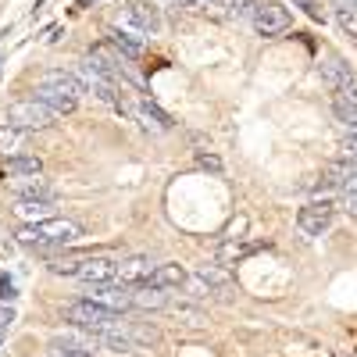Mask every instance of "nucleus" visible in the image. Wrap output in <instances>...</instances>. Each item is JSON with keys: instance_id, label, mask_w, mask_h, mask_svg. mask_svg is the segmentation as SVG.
I'll return each instance as SVG.
<instances>
[{"instance_id": "obj_26", "label": "nucleus", "mask_w": 357, "mask_h": 357, "mask_svg": "<svg viewBox=\"0 0 357 357\" xmlns=\"http://www.w3.org/2000/svg\"><path fill=\"white\" fill-rule=\"evenodd\" d=\"M293 4H301V8H304V11L314 18V22H321V18H325V15H321V8L314 4V0H293Z\"/></svg>"}, {"instance_id": "obj_18", "label": "nucleus", "mask_w": 357, "mask_h": 357, "mask_svg": "<svg viewBox=\"0 0 357 357\" xmlns=\"http://www.w3.org/2000/svg\"><path fill=\"white\" fill-rule=\"evenodd\" d=\"M0 172H4V178L40 175V172H43V161H40L36 154H18V158H4V165H0Z\"/></svg>"}, {"instance_id": "obj_10", "label": "nucleus", "mask_w": 357, "mask_h": 357, "mask_svg": "<svg viewBox=\"0 0 357 357\" xmlns=\"http://www.w3.org/2000/svg\"><path fill=\"white\" fill-rule=\"evenodd\" d=\"M11 193H15V200H54V186L47 183L43 175L11 178Z\"/></svg>"}, {"instance_id": "obj_9", "label": "nucleus", "mask_w": 357, "mask_h": 357, "mask_svg": "<svg viewBox=\"0 0 357 357\" xmlns=\"http://www.w3.org/2000/svg\"><path fill=\"white\" fill-rule=\"evenodd\" d=\"M33 97H36L40 104H47L57 118H65V114H72V111L79 107V97H75V93H68V89H57V86H43V82H36Z\"/></svg>"}, {"instance_id": "obj_17", "label": "nucleus", "mask_w": 357, "mask_h": 357, "mask_svg": "<svg viewBox=\"0 0 357 357\" xmlns=\"http://www.w3.org/2000/svg\"><path fill=\"white\" fill-rule=\"evenodd\" d=\"M333 107H336V118H340V122H347V126L357 122V82L336 89V93H333Z\"/></svg>"}, {"instance_id": "obj_12", "label": "nucleus", "mask_w": 357, "mask_h": 357, "mask_svg": "<svg viewBox=\"0 0 357 357\" xmlns=\"http://www.w3.org/2000/svg\"><path fill=\"white\" fill-rule=\"evenodd\" d=\"M321 79L329 82V89L336 93V89H343V86H350V82H357V72L343 61V57H336V54H329L321 61Z\"/></svg>"}, {"instance_id": "obj_15", "label": "nucleus", "mask_w": 357, "mask_h": 357, "mask_svg": "<svg viewBox=\"0 0 357 357\" xmlns=\"http://www.w3.org/2000/svg\"><path fill=\"white\" fill-rule=\"evenodd\" d=\"M172 301H168V289H158V286H132V307L136 311H165Z\"/></svg>"}, {"instance_id": "obj_2", "label": "nucleus", "mask_w": 357, "mask_h": 357, "mask_svg": "<svg viewBox=\"0 0 357 357\" xmlns=\"http://www.w3.org/2000/svg\"><path fill=\"white\" fill-rule=\"evenodd\" d=\"M54 275H72L79 282H114L118 279V257L111 254H86V257H61L50 264Z\"/></svg>"}, {"instance_id": "obj_13", "label": "nucleus", "mask_w": 357, "mask_h": 357, "mask_svg": "<svg viewBox=\"0 0 357 357\" xmlns=\"http://www.w3.org/2000/svg\"><path fill=\"white\" fill-rule=\"evenodd\" d=\"M186 268L183 264H175V261H165V264H154V272H151V279H146L143 286H158V289H178L186 282Z\"/></svg>"}, {"instance_id": "obj_19", "label": "nucleus", "mask_w": 357, "mask_h": 357, "mask_svg": "<svg viewBox=\"0 0 357 357\" xmlns=\"http://www.w3.org/2000/svg\"><path fill=\"white\" fill-rule=\"evenodd\" d=\"M111 47L126 57V61H139L143 57V40L139 36H129L126 29H111Z\"/></svg>"}, {"instance_id": "obj_5", "label": "nucleus", "mask_w": 357, "mask_h": 357, "mask_svg": "<svg viewBox=\"0 0 357 357\" xmlns=\"http://www.w3.org/2000/svg\"><path fill=\"white\" fill-rule=\"evenodd\" d=\"M118 29L136 33L139 40L158 36L161 33V11H158V4H151V0H129L126 15H122V25H118Z\"/></svg>"}, {"instance_id": "obj_25", "label": "nucleus", "mask_w": 357, "mask_h": 357, "mask_svg": "<svg viewBox=\"0 0 357 357\" xmlns=\"http://www.w3.org/2000/svg\"><path fill=\"white\" fill-rule=\"evenodd\" d=\"M343 211H347L350 218H357V190H347V193H343Z\"/></svg>"}, {"instance_id": "obj_7", "label": "nucleus", "mask_w": 357, "mask_h": 357, "mask_svg": "<svg viewBox=\"0 0 357 357\" xmlns=\"http://www.w3.org/2000/svg\"><path fill=\"white\" fill-rule=\"evenodd\" d=\"M86 301H93L100 307H111L118 314H126L132 307V289L122 282H89L86 286Z\"/></svg>"}, {"instance_id": "obj_23", "label": "nucleus", "mask_w": 357, "mask_h": 357, "mask_svg": "<svg viewBox=\"0 0 357 357\" xmlns=\"http://www.w3.org/2000/svg\"><path fill=\"white\" fill-rule=\"evenodd\" d=\"M336 18H340V25H343V33H350V36L357 40V11H340Z\"/></svg>"}, {"instance_id": "obj_20", "label": "nucleus", "mask_w": 357, "mask_h": 357, "mask_svg": "<svg viewBox=\"0 0 357 357\" xmlns=\"http://www.w3.org/2000/svg\"><path fill=\"white\" fill-rule=\"evenodd\" d=\"M257 247H261V243H240V240H229V243H222V250H218V264H236V261L250 257Z\"/></svg>"}, {"instance_id": "obj_22", "label": "nucleus", "mask_w": 357, "mask_h": 357, "mask_svg": "<svg viewBox=\"0 0 357 357\" xmlns=\"http://www.w3.org/2000/svg\"><path fill=\"white\" fill-rule=\"evenodd\" d=\"M197 165H200L204 172H215V175L222 172V158H218V154H197Z\"/></svg>"}, {"instance_id": "obj_4", "label": "nucleus", "mask_w": 357, "mask_h": 357, "mask_svg": "<svg viewBox=\"0 0 357 357\" xmlns=\"http://www.w3.org/2000/svg\"><path fill=\"white\" fill-rule=\"evenodd\" d=\"M183 289L193 296V301H207V296H225V293L232 289V282H229V275H225V268L204 264V268H197V272L186 275Z\"/></svg>"}, {"instance_id": "obj_8", "label": "nucleus", "mask_w": 357, "mask_h": 357, "mask_svg": "<svg viewBox=\"0 0 357 357\" xmlns=\"http://www.w3.org/2000/svg\"><path fill=\"white\" fill-rule=\"evenodd\" d=\"M333 218H336V204L321 197V200H311V204L301 207V215H296V225H301L304 236H321L325 229L333 225Z\"/></svg>"}, {"instance_id": "obj_1", "label": "nucleus", "mask_w": 357, "mask_h": 357, "mask_svg": "<svg viewBox=\"0 0 357 357\" xmlns=\"http://www.w3.org/2000/svg\"><path fill=\"white\" fill-rule=\"evenodd\" d=\"M86 236V229L75 222V218H47V222H36V225H22L15 232V240L29 250H40V254H54L68 243H79Z\"/></svg>"}, {"instance_id": "obj_16", "label": "nucleus", "mask_w": 357, "mask_h": 357, "mask_svg": "<svg viewBox=\"0 0 357 357\" xmlns=\"http://www.w3.org/2000/svg\"><path fill=\"white\" fill-rule=\"evenodd\" d=\"M29 136L33 132H22V129H15V126H0V158H18V154H25L29 151Z\"/></svg>"}, {"instance_id": "obj_31", "label": "nucleus", "mask_w": 357, "mask_h": 357, "mask_svg": "<svg viewBox=\"0 0 357 357\" xmlns=\"http://www.w3.org/2000/svg\"><path fill=\"white\" fill-rule=\"evenodd\" d=\"M354 43H357V40H354Z\"/></svg>"}, {"instance_id": "obj_24", "label": "nucleus", "mask_w": 357, "mask_h": 357, "mask_svg": "<svg viewBox=\"0 0 357 357\" xmlns=\"http://www.w3.org/2000/svg\"><path fill=\"white\" fill-rule=\"evenodd\" d=\"M50 357H97V354H86V350H75V347H50Z\"/></svg>"}, {"instance_id": "obj_21", "label": "nucleus", "mask_w": 357, "mask_h": 357, "mask_svg": "<svg viewBox=\"0 0 357 357\" xmlns=\"http://www.w3.org/2000/svg\"><path fill=\"white\" fill-rule=\"evenodd\" d=\"M225 8L232 18H250L254 8H257V0H225Z\"/></svg>"}, {"instance_id": "obj_27", "label": "nucleus", "mask_w": 357, "mask_h": 357, "mask_svg": "<svg viewBox=\"0 0 357 357\" xmlns=\"http://www.w3.org/2000/svg\"><path fill=\"white\" fill-rule=\"evenodd\" d=\"M15 296V282L11 279H0V301H11Z\"/></svg>"}, {"instance_id": "obj_6", "label": "nucleus", "mask_w": 357, "mask_h": 357, "mask_svg": "<svg viewBox=\"0 0 357 357\" xmlns=\"http://www.w3.org/2000/svg\"><path fill=\"white\" fill-rule=\"evenodd\" d=\"M250 22H254V29H257L261 36L275 40V36L289 33L293 15H289V8H282V4H279V0H257V8H254Z\"/></svg>"}, {"instance_id": "obj_3", "label": "nucleus", "mask_w": 357, "mask_h": 357, "mask_svg": "<svg viewBox=\"0 0 357 357\" xmlns=\"http://www.w3.org/2000/svg\"><path fill=\"white\" fill-rule=\"evenodd\" d=\"M8 126H15L22 132H47L57 126V114L47 104H40L36 97H25V100L8 104Z\"/></svg>"}, {"instance_id": "obj_28", "label": "nucleus", "mask_w": 357, "mask_h": 357, "mask_svg": "<svg viewBox=\"0 0 357 357\" xmlns=\"http://www.w3.org/2000/svg\"><path fill=\"white\" fill-rule=\"evenodd\" d=\"M340 11H357V0H336Z\"/></svg>"}, {"instance_id": "obj_11", "label": "nucleus", "mask_w": 357, "mask_h": 357, "mask_svg": "<svg viewBox=\"0 0 357 357\" xmlns=\"http://www.w3.org/2000/svg\"><path fill=\"white\" fill-rule=\"evenodd\" d=\"M154 272V261L151 257H126V261H118V279L114 282H122V286H143L146 279H151Z\"/></svg>"}, {"instance_id": "obj_30", "label": "nucleus", "mask_w": 357, "mask_h": 357, "mask_svg": "<svg viewBox=\"0 0 357 357\" xmlns=\"http://www.w3.org/2000/svg\"><path fill=\"white\" fill-rule=\"evenodd\" d=\"M151 4H178V0H151Z\"/></svg>"}, {"instance_id": "obj_14", "label": "nucleus", "mask_w": 357, "mask_h": 357, "mask_svg": "<svg viewBox=\"0 0 357 357\" xmlns=\"http://www.w3.org/2000/svg\"><path fill=\"white\" fill-rule=\"evenodd\" d=\"M15 218H22V225H36L54 218V200H15L11 204Z\"/></svg>"}, {"instance_id": "obj_29", "label": "nucleus", "mask_w": 357, "mask_h": 357, "mask_svg": "<svg viewBox=\"0 0 357 357\" xmlns=\"http://www.w3.org/2000/svg\"><path fill=\"white\" fill-rule=\"evenodd\" d=\"M197 8H225V0H197Z\"/></svg>"}]
</instances>
